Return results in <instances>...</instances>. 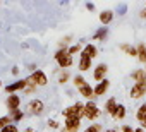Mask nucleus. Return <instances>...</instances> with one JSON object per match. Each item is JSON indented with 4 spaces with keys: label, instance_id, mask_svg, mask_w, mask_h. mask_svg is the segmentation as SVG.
<instances>
[{
    "label": "nucleus",
    "instance_id": "obj_39",
    "mask_svg": "<svg viewBox=\"0 0 146 132\" xmlns=\"http://www.w3.org/2000/svg\"><path fill=\"white\" fill-rule=\"evenodd\" d=\"M139 127H141V129H144V130H146V118H144V120H143V122H139Z\"/></svg>",
    "mask_w": 146,
    "mask_h": 132
},
{
    "label": "nucleus",
    "instance_id": "obj_12",
    "mask_svg": "<svg viewBox=\"0 0 146 132\" xmlns=\"http://www.w3.org/2000/svg\"><path fill=\"white\" fill-rule=\"evenodd\" d=\"M21 103H23V100H21L19 94H9V96L5 98V108H7V112L19 110V108H21Z\"/></svg>",
    "mask_w": 146,
    "mask_h": 132
},
{
    "label": "nucleus",
    "instance_id": "obj_34",
    "mask_svg": "<svg viewBox=\"0 0 146 132\" xmlns=\"http://www.w3.org/2000/svg\"><path fill=\"white\" fill-rule=\"evenodd\" d=\"M137 17H139L141 21H146V7L139 9V12H137Z\"/></svg>",
    "mask_w": 146,
    "mask_h": 132
},
{
    "label": "nucleus",
    "instance_id": "obj_35",
    "mask_svg": "<svg viewBox=\"0 0 146 132\" xmlns=\"http://www.w3.org/2000/svg\"><path fill=\"white\" fill-rule=\"evenodd\" d=\"M84 7H86V11H88V12H95V11H96V5H95V4H91V2H88Z\"/></svg>",
    "mask_w": 146,
    "mask_h": 132
},
{
    "label": "nucleus",
    "instance_id": "obj_28",
    "mask_svg": "<svg viewBox=\"0 0 146 132\" xmlns=\"http://www.w3.org/2000/svg\"><path fill=\"white\" fill-rule=\"evenodd\" d=\"M105 129H103V125L102 123H98V122H95V123H90L88 127H84L83 129V132H103Z\"/></svg>",
    "mask_w": 146,
    "mask_h": 132
},
{
    "label": "nucleus",
    "instance_id": "obj_30",
    "mask_svg": "<svg viewBox=\"0 0 146 132\" xmlns=\"http://www.w3.org/2000/svg\"><path fill=\"white\" fill-rule=\"evenodd\" d=\"M9 123H12V120H11V117H9V115H4V117H0V130H2L4 127H7Z\"/></svg>",
    "mask_w": 146,
    "mask_h": 132
},
{
    "label": "nucleus",
    "instance_id": "obj_6",
    "mask_svg": "<svg viewBox=\"0 0 146 132\" xmlns=\"http://www.w3.org/2000/svg\"><path fill=\"white\" fill-rule=\"evenodd\" d=\"M26 86H28V79L24 77V79H17V81H14V82H11V84L4 86V91H5L7 94H17V93H21V91H24Z\"/></svg>",
    "mask_w": 146,
    "mask_h": 132
},
{
    "label": "nucleus",
    "instance_id": "obj_32",
    "mask_svg": "<svg viewBox=\"0 0 146 132\" xmlns=\"http://www.w3.org/2000/svg\"><path fill=\"white\" fill-rule=\"evenodd\" d=\"M36 91H38V88H36V86L28 84V86H26V89H24V96H31V94H35Z\"/></svg>",
    "mask_w": 146,
    "mask_h": 132
},
{
    "label": "nucleus",
    "instance_id": "obj_10",
    "mask_svg": "<svg viewBox=\"0 0 146 132\" xmlns=\"http://www.w3.org/2000/svg\"><path fill=\"white\" fill-rule=\"evenodd\" d=\"M110 86H112V82H110V79H108V77H107V79H103V81H100V82H96V84L93 86V93H95V98L105 96V94L108 93Z\"/></svg>",
    "mask_w": 146,
    "mask_h": 132
},
{
    "label": "nucleus",
    "instance_id": "obj_23",
    "mask_svg": "<svg viewBox=\"0 0 146 132\" xmlns=\"http://www.w3.org/2000/svg\"><path fill=\"white\" fill-rule=\"evenodd\" d=\"M134 117H136V122H137V123H139V122H143V120L146 118V101H143V103L136 108Z\"/></svg>",
    "mask_w": 146,
    "mask_h": 132
},
{
    "label": "nucleus",
    "instance_id": "obj_42",
    "mask_svg": "<svg viewBox=\"0 0 146 132\" xmlns=\"http://www.w3.org/2000/svg\"><path fill=\"white\" fill-rule=\"evenodd\" d=\"M143 69H144V72H146V65H144V67H143Z\"/></svg>",
    "mask_w": 146,
    "mask_h": 132
},
{
    "label": "nucleus",
    "instance_id": "obj_3",
    "mask_svg": "<svg viewBox=\"0 0 146 132\" xmlns=\"http://www.w3.org/2000/svg\"><path fill=\"white\" fill-rule=\"evenodd\" d=\"M53 58H55V62H57L60 71H69V67L74 65V57H70L67 53V50H57Z\"/></svg>",
    "mask_w": 146,
    "mask_h": 132
},
{
    "label": "nucleus",
    "instance_id": "obj_15",
    "mask_svg": "<svg viewBox=\"0 0 146 132\" xmlns=\"http://www.w3.org/2000/svg\"><path fill=\"white\" fill-rule=\"evenodd\" d=\"M78 93H79V96H81V98H84L86 101H93V100H95L93 86H91L90 82H86V84H83L81 88H78Z\"/></svg>",
    "mask_w": 146,
    "mask_h": 132
},
{
    "label": "nucleus",
    "instance_id": "obj_33",
    "mask_svg": "<svg viewBox=\"0 0 146 132\" xmlns=\"http://www.w3.org/2000/svg\"><path fill=\"white\" fill-rule=\"evenodd\" d=\"M136 127H132L131 123H122L120 125V132H134Z\"/></svg>",
    "mask_w": 146,
    "mask_h": 132
},
{
    "label": "nucleus",
    "instance_id": "obj_11",
    "mask_svg": "<svg viewBox=\"0 0 146 132\" xmlns=\"http://www.w3.org/2000/svg\"><path fill=\"white\" fill-rule=\"evenodd\" d=\"M144 96H146V82L131 86V89H129V98L131 100H143Z\"/></svg>",
    "mask_w": 146,
    "mask_h": 132
},
{
    "label": "nucleus",
    "instance_id": "obj_18",
    "mask_svg": "<svg viewBox=\"0 0 146 132\" xmlns=\"http://www.w3.org/2000/svg\"><path fill=\"white\" fill-rule=\"evenodd\" d=\"M108 34H110L108 28L102 26V28H98V29H96V31L93 33V36H91V43H93V41H107Z\"/></svg>",
    "mask_w": 146,
    "mask_h": 132
},
{
    "label": "nucleus",
    "instance_id": "obj_31",
    "mask_svg": "<svg viewBox=\"0 0 146 132\" xmlns=\"http://www.w3.org/2000/svg\"><path fill=\"white\" fill-rule=\"evenodd\" d=\"M0 132H21L19 130V127H17V123H9L7 127H4Z\"/></svg>",
    "mask_w": 146,
    "mask_h": 132
},
{
    "label": "nucleus",
    "instance_id": "obj_14",
    "mask_svg": "<svg viewBox=\"0 0 146 132\" xmlns=\"http://www.w3.org/2000/svg\"><path fill=\"white\" fill-rule=\"evenodd\" d=\"M79 55H84V57H88V58H91V60H95L96 57H98V46L95 45V43H84V46H83V51L79 53Z\"/></svg>",
    "mask_w": 146,
    "mask_h": 132
},
{
    "label": "nucleus",
    "instance_id": "obj_22",
    "mask_svg": "<svg viewBox=\"0 0 146 132\" xmlns=\"http://www.w3.org/2000/svg\"><path fill=\"white\" fill-rule=\"evenodd\" d=\"M70 81H72V76H70L69 71H58L57 82H58L60 86H64V84H67V82H70Z\"/></svg>",
    "mask_w": 146,
    "mask_h": 132
},
{
    "label": "nucleus",
    "instance_id": "obj_19",
    "mask_svg": "<svg viewBox=\"0 0 146 132\" xmlns=\"http://www.w3.org/2000/svg\"><path fill=\"white\" fill-rule=\"evenodd\" d=\"M120 51L122 53H125L127 57H132V58H136L137 57V50H136V45H132V43H120Z\"/></svg>",
    "mask_w": 146,
    "mask_h": 132
},
{
    "label": "nucleus",
    "instance_id": "obj_4",
    "mask_svg": "<svg viewBox=\"0 0 146 132\" xmlns=\"http://www.w3.org/2000/svg\"><path fill=\"white\" fill-rule=\"evenodd\" d=\"M26 79H28V84H33V86H36V88H45V86L48 84V76H46L45 71H41V69H36V71L31 72Z\"/></svg>",
    "mask_w": 146,
    "mask_h": 132
},
{
    "label": "nucleus",
    "instance_id": "obj_17",
    "mask_svg": "<svg viewBox=\"0 0 146 132\" xmlns=\"http://www.w3.org/2000/svg\"><path fill=\"white\" fill-rule=\"evenodd\" d=\"M129 77H131L132 84H143V82H146V72H144V69H134Z\"/></svg>",
    "mask_w": 146,
    "mask_h": 132
},
{
    "label": "nucleus",
    "instance_id": "obj_24",
    "mask_svg": "<svg viewBox=\"0 0 146 132\" xmlns=\"http://www.w3.org/2000/svg\"><path fill=\"white\" fill-rule=\"evenodd\" d=\"M24 110H12V112H9V117H11V120H12V123H19L23 118H24Z\"/></svg>",
    "mask_w": 146,
    "mask_h": 132
},
{
    "label": "nucleus",
    "instance_id": "obj_20",
    "mask_svg": "<svg viewBox=\"0 0 146 132\" xmlns=\"http://www.w3.org/2000/svg\"><path fill=\"white\" fill-rule=\"evenodd\" d=\"M115 122H124L125 118H127V106L124 105V103H119V106H117V110H115V113H113V117H112Z\"/></svg>",
    "mask_w": 146,
    "mask_h": 132
},
{
    "label": "nucleus",
    "instance_id": "obj_37",
    "mask_svg": "<svg viewBox=\"0 0 146 132\" xmlns=\"http://www.w3.org/2000/svg\"><path fill=\"white\" fill-rule=\"evenodd\" d=\"M28 71L35 72V71H36V65H35V63H29V65H28Z\"/></svg>",
    "mask_w": 146,
    "mask_h": 132
},
{
    "label": "nucleus",
    "instance_id": "obj_1",
    "mask_svg": "<svg viewBox=\"0 0 146 132\" xmlns=\"http://www.w3.org/2000/svg\"><path fill=\"white\" fill-rule=\"evenodd\" d=\"M102 115H103V110H102L95 101H84V115H83L84 120L95 123L96 120H100Z\"/></svg>",
    "mask_w": 146,
    "mask_h": 132
},
{
    "label": "nucleus",
    "instance_id": "obj_16",
    "mask_svg": "<svg viewBox=\"0 0 146 132\" xmlns=\"http://www.w3.org/2000/svg\"><path fill=\"white\" fill-rule=\"evenodd\" d=\"M78 69H79V74L91 71V69H93V60H91V58H88V57H84V55H79Z\"/></svg>",
    "mask_w": 146,
    "mask_h": 132
},
{
    "label": "nucleus",
    "instance_id": "obj_26",
    "mask_svg": "<svg viewBox=\"0 0 146 132\" xmlns=\"http://www.w3.org/2000/svg\"><path fill=\"white\" fill-rule=\"evenodd\" d=\"M83 43H72L69 48H67V53L70 55V57H74V55H78V53H81L83 51Z\"/></svg>",
    "mask_w": 146,
    "mask_h": 132
},
{
    "label": "nucleus",
    "instance_id": "obj_40",
    "mask_svg": "<svg viewBox=\"0 0 146 132\" xmlns=\"http://www.w3.org/2000/svg\"><path fill=\"white\" fill-rule=\"evenodd\" d=\"M21 132H35V130H33V127H28V129H24V130H21Z\"/></svg>",
    "mask_w": 146,
    "mask_h": 132
},
{
    "label": "nucleus",
    "instance_id": "obj_44",
    "mask_svg": "<svg viewBox=\"0 0 146 132\" xmlns=\"http://www.w3.org/2000/svg\"><path fill=\"white\" fill-rule=\"evenodd\" d=\"M144 7H146V2H144Z\"/></svg>",
    "mask_w": 146,
    "mask_h": 132
},
{
    "label": "nucleus",
    "instance_id": "obj_8",
    "mask_svg": "<svg viewBox=\"0 0 146 132\" xmlns=\"http://www.w3.org/2000/svg\"><path fill=\"white\" fill-rule=\"evenodd\" d=\"M83 127V120L79 118H67L60 129V132H79Z\"/></svg>",
    "mask_w": 146,
    "mask_h": 132
},
{
    "label": "nucleus",
    "instance_id": "obj_43",
    "mask_svg": "<svg viewBox=\"0 0 146 132\" xmlns=\"http://www.w3.org/2000/svg\"><path fill=\"white\" fill-rule=\"evenodd\" d=\"M0 88H2V81H0Z\"/></svg>",
    "mask_w": 146,
    "mask_h": 132
},
{
    "label": "nucleus",
    "instance_id": "obj_27",
    "mask_svg": "<svg viewBox=\"0 0 146 132\" xmlns=\"http://www.w3.org/2000/svg\"><path fill=\"white\" fill-rule=\"evenodd\" d=\"M88 81H86V77L83 76V74H76V76H72V86H74L76 89L78 88H81L83 84H86Z\"/></svg>",
    "mask_w": 146,
    "mask_h": 132
},
{
    "label": "nucleus",
    "instance_id": "obj_29",
    "mask_svg": "<svg viewBox=\"0 0 146 132\" xmlns=\"http://www.w3.org/2000/svg\"><path fill=\"white\" fill-rule=\"evenodd\" d=\"M46 127H48V129H53V130H60V129H62L60 122L55 120V118H48V120H46Z\"/></svg>",
    "mask_w": 146,
    "mask_h": 132
},
{
    "label": "nucleus",
    "instance_id": "obj_21",
    "mask_svg": "<svg viewBox=\"0 0 146 132\" xmlns=\"http://www.w3.org/2000/svg\"><path fill=\"white\" fill-rule=\"evenodd\" d=\"M136 50H137V62L139 63H143V65H146V43H137L136 45Z\"/></svg>",
    "mask_w": 146,
    "mask_h": 132
},
{
    "label": "nucleus",
    "instance_id": "obj_36",
    "mask_svg": "<svg viewBox=\"0 0 146 132\" xmlns=\"http://www.w3.org/2000/svg\"><path fill=\"white\" fill-rule=\"evenodd\" d=\"M19 72H21L19 67H12V69H11V74H12V76H19Z\"/></svg>",
    "mask_w": 146,
    "mask_h": 132
},
{
    "label": "nucleus",
    "instance_id": "obj_38",
    "mask_svg": "<svg viewBox=\"0 0 146 132\" xmlns=\"http://www.w3.org/2000/svg\"><path fill=\"white\" fill-rule=\"evenodd\" d=\"M103 132H119V129H115V127H110V129H105Z\"/></svg>",
    "mask_w": 146,
    "mask_h": 132
},
{
    "label": "nucleus",
    "instance_id": "obj_13",
    "mask_svg": "<svg viewBox=\"0 0 146 132\" xmlns=\"http://www.w3.org/2000/svg\"><path fill=\"white\" fill-rule=\"evenodd\" d=\"M117 106H119V100H117L115 96H110V98L103 103V113H105V115H108V117H113V113H115Z\"/></svg>",
    "mask_w": 146,
    "mask_h": 132
},
{
    "label": "nucleus",
    "instance_id": "obj_25",
    "mask_svg": "<svg viewBox=\"0 0 146 132\" xmlns=\"http://www.w3.org/2000/svg\"><path fill=\"white\" fill-rule=\"evenodd\" d=\"M70 41H72V34H65L64 38H60L58 40V43H57V50H67L69 46H70Z\"/></svg>",
    "mask_w": 146,
    "mask_h": 132
},
{
    "label": "nucleus",
    "instance_id": "obj_9",
    "mask_svg": "<svg viewBox=\"0 0 146 132\" xmlns=\"http://www.w3.org/2000/svg\"><path fill=\"white\" fill-rule=\"evenodd\" d=\"M113 19H115V11H113V9H103V11L98 14V21H100V24L105 26V28H108V26L113 22Z\"/></svg>",
    "mask_w": 146,
    "mask_h": 132
},
{
    "label": "nucleus",
    "instance_id": "obj_41",
    "mask_svg": "<svg viewBox=\"0 0 146 132\" xmlns=\"http://www.w3.org/2000/svg\"><path fill=\"white\" fill-rule=\"evenodd\" d=\"M134 132H146V130H144V129H141V127H136V129H134Z\"/></svg>",
    "mask_w": 146,
    "mask_h": 132
},
{
    "label": "nucleus",
    "instance_id": "obj_7",
    "mask_svg": "<svg viewBox=\"0 0 146 132\" xmlns=\"http://www.w3.org/2000/svg\"><path fill=\"white\" fill-rule=\"evenodd\" d=\"M107 76H108V63L100 62L93 67V81L95 82H100V81L107 79Z\"/></svg>",
    "mask_w": 146,
    "mask_h": 132
},
{
    "label": "nucleus",
    "instance_id": "obj_5",
    "mask_svg": "<svg viewBox=\"0 0 146 132\" xmlns=\"http://www.w3.org/2000/svg\"><path fill=\"white\" fill-rule=\"evenodd\" d=\"M26 113L29 115H35V117H40L45 113V101L40 100V98H33L26 103Z\"/></svg>",
    "mask_w": 146,
    "mask_h": 132
},
{
    "label": "nucleus",
    "instance_id": "obj_2",
    "mask_svg": "<svg viewBox=\"0 0 146 132\" xmlns=\"http://www.w3.org/2000/svg\"><path fill=\"white\" fill-rule=\"evenodd\" d=\"M83 115H84V103L83 101H76L69 106H65L62 110V117L67 120V118H79L83 120Z\"/></svg>",
    "mask_w": 146,
    "mask_h": 132
}]
</instances>
